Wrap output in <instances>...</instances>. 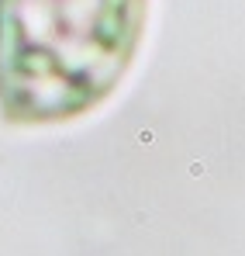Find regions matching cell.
<instances>
[{
    "instance_id": "cell-1",
    "label": "cell",
    "mask_w": 245,
    "mask_h": 256,
    "mask_svg": "<svg viewBox=\"0 0 245 256\" xmlns=\"http://www.w3.org/2000/svg\"><path fill=\"white\" fill-rule=\"evenodd\" d=\"M149 0H0V115L56 125L114 94Z\"/></svg>"
}]
</instances>
